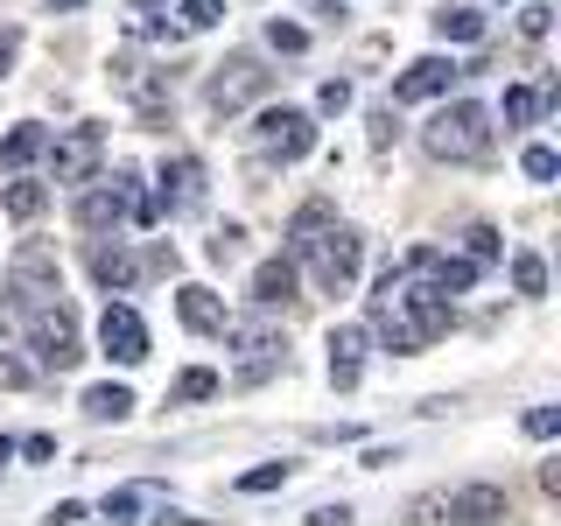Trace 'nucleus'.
I'll return each mask as SVG.
<instances>
[{"label": "nucleus", "instance_id": "f257e3e1", "mask_svg": "<svg viewBox=\"0 0 561 526\" xmlns=\"http://www.w3.org/2000/svg\"><path fill=\"white\" fill-rule=\"evenodd\" d=\"M373 338H386L393 351H428L449 330V295H435L428 281H414L408 267H386L373 288Z\"/></svg>", "mask_w": 561, "mask_h": 526}, {"label": "nucleus", "instance_id": "f03ea898", "mask_svg": "<svg viewBox=\"0 0 561 526\" xmlns=\"http://www.w3.org/2000/svg\"><path fill=\"white\" fill-rule=\"evenodd\" d=\"M295 253L309 260V274H316V288L323 295H344L351 281H358L365 267V239L358 232H344V225H309V232H295Z\"/></svg>", "mask_w": 561, "mask_h": 526}, {"label": "nucleus", "instance_id": "7ed1b4c3", "mask_svg": "<svg viewBox=\"0 0 561 526\" xmlns=\"http://www.w3.org/2000/svg\"><path fill=\"white\" fill-rule=\"evenodd\" d=\"M421 148H428L435 162H484L491 155V113L470 105V99H456L421 127Z\"/></svg>", "mask_w": 561, "mask_h": 526}, {"label": "nucleus", "instance_id": "20e7f679", "mask_svg": "<svg viewBox=\"0 0 561 526\" xmlns=\"http://www.w3.org/2000/svg\"><path fill=\"white\" fill-rule=\"evenodd\" d=\"M463 519V526H491V519H513V499L505 484H456V491H428V499L408 505V519Z\"/></svg>", "mask_w": 561, "mask_h": 526}, {"label": "nucleus", "instance_id": "39448f33", "mask_svg": "<svg viewBox=\"0 0 561 526\" xmlns=\"http://www.w3.org/2000/svg\"><path fill=\"white\" fill-rule=\"evenodd\" d=\"M225 338H232V351H239V386H260V379H274L280 365H288V338H280L274 323H260V316L225 323Z\"/></svg>", "mask_w": 561, "mask_h": 526}, {"label": "nucleus", "instance_id": "423d86ee", "mask_svg": "<svg viewBox=\"0 0 561 526\" xmlns=\"http://www.w3.org/2000/svg\"><path fill=\"white\" fill-rule=\"evenodd\" d=\"M28 344H35V358H43V373H70V365L84 358L78 323H70L64 302H35L28 309Z\"/></svg>", "mask_w": 561, "mask_h": 526}, {"label": "nucleus", "instance_id": "0eeeda50", "mask_svg": "<svg viewBox=\"0 0 561 526\" xmlns=\"http://www.w3.org/2000/svg\"><path fill=\"white\" fill-rule=\"evenodd\" d=\"M253 140L274 155V162H302V155L316 148V119L295 113V105H274V113L253 119Z\"/></svg>", "mask_w": 561, "mask_h": 526}, {"label": "nucleus", "instance_id": "6e6552de", "mask_svg": "<svg viewBox=\"0 0 561 526\" xmlns=\"http://www.w3.org/2000/svg\"><path fill=\"white\" fill-rule=\"evenodd\" d=\"M162 218H190V210H204V162L197 155H175L162 162V197H154Z\"/></svg>", "mask_w": 561, "mask_h": 526}, {"label": "nucleus", "instance_id": "1a4fd4ad", "mask_svg": "<svg viewBox=\"0 0 561 526\" xmlns=\"http://www.w3.org/2000/svg\"><path fill=\"white\" fill-rule=\"evenodd\" d=\"M8 281H14V295H22L28 309H35V302H57V295H64V274H57V253H49V245H22Z\"/></svg>", "mask_w": 561, "mask_h": 526}, {"label": "nucleus", "instance_id": "9d476101", "mask_svg": "<svg viewBox=\"0 0 561 526\" xmlns=\"http://www.w3.org/2000/svg\"><path fill=\"white\" fill-rule=\"evenodd\" d=\"M400 267H408L414 281H428L435 295H463V288H478V260H449V253H435V245H414Z\"/></svg>", "mask_w": 561, "mask_h": 526}, {"label": "nucleus", "instance_id": "9b49d317", "mask_svg": "<svg viewBox=\"0 0 561 526\" xmlns=\"http://www.w3.org/2000/svg\"><path fill=\"white\" fill-rule=\"evenodd\" d=\"M253 92H267V70H260L253 57H232V64H218V78L204 84V105L210 113H239Z\"/></svg>", "mask_w": 561, "mask_h": 526}, {"label": "nucleus", "instance_id": "f8f14e48", "mask_svg": "<svg viewBox=\"0 0 561 526\" xmlns=\"http://www.w3.org/2000/svg\"><path fill=\"white\" fill-rule=\"evenodd\" d=\"M99 344H105V358H113V365H140V358H148V323H140L127 302H105Z\"/></svg>", "mask_w": 561, "mask_h": 526}, {"label": "nucleus", "instance_id": "ddd939ff", "mask_svg": "<svg viewBox=\"0 0 561 526\" xmlns=\"http://www.w3.org/2000/svg\"><path fill=\"white\" fill-rule=\"evenodd\" d=\"M49 162H57V183H92V169L105 162V134L99 127H70Z\"/></svg>", "mask_w": 561, "mask_h": 526}, {"label": "nucleus", "instance_id": "4468645a", "mask_svg": "<svg viewBox=\"0 0 561 526\" xmlns=\"http://www.w3.org/2000/svg\"><path fill=\"white\" fill-rule=\"evenodd\" d=\"M365 344H373V330L365 323H337L330 330V386H337V393H351V386L365 379Z\"/></svg>", "mask_w": 561, "mask_h": 526}, {"label": "nucleus", "instance_id": "2eb2a0df", "mask_svg": "<svg viewBox=\"0 0 561 526\" xmlns=\"http://www.w3.org/2000/svg\"><path fill=\"white\" fill-rule=\"evenodd\" d=\"M456 78H463V70H456L449 57H421V64H408V70L393 78V99H400V105H414V99H443Z\"/></svg>", "mask_w": 561, "mask_h": 526}, {"label": "nucleus", "instance_id": "dca6fc26", "mask_svg": "<svg viewBox=\"0 0 561 526\" xmlns=\"http://www.w3.org/2000/svg\"><path fill=\"white\" fill-rule=\"evenodd\" d=\"M119 218H127V175L78 197V225H84V232H105V225H119Z\"/></svg>", "mask_w": 561, "mask_h": 526}, {"label": "nucleus", "instance_id": "f3484780", "mask_svg": "<svg viewBox=\"0 0 561 526\" xmlns=\"http://www.w3.org/2000/svg\"><path fill=\"white\" fill-rule=\"evenodd\" d=\"M253 302L260 309H288L295 302V260H260L253 267Z\"/></svg>", "mask_w": 561, "mask_h": 526}, {"label": "nucleus", "instance_id": "a211bd4d", "mask_svg": "<svg viewBox=\"0 0 561 526\" xmlns=\"http://www.w3.org/2000/svg\"><path fill=\"white\" fill-rule=\"evenodd\" d=\"M175 316H183L190 330H197V338H210V330H225V302L210 288H183L175 295Z\"/></svg>", "mask_w": 561, "mask_h": 526}, {"label": "nucleus", "instance_id": "6ab92c4d", "mask_svg": "<svg viewBox=\"0 0 561 526\" xmlns=\"http://www.w3.org/2000/svg\"><path fill=\"white\" fill-rule=\"evenodd\" d=\"M92 274H99V288H119V295H127L140 267H134L127 245H105V239H99V245H92Z\"/></svg>", "mask_w": 561, "mask_h": 526}, {"label": "nucleus", "instance_id": "aec40b11", "mask_svg": "<svg viewBox=\"0 0 561 526\" xmlns=\"http://www.w3.org/2000/svg\"><path fill=\"white\" fill-rule=\"evenodd\" d=\"M548 99H554V92H534V84H513V92H505V105H499V113H505V127H534V119L548 113Z\"/></svg>", "mask_w": 561, "mask_h": 526}, {"label": "nucleus", "instance_id": "412c9836", "mask_svg": "<svg viewBox=\"0 0 561 526\" xmlns=\"http://www.w3.org/2000/svg\"><path fill=\"white\" fill-rule=\"evenodd\" d=\"M43 148H49V134H43V127H14L8 140H0V169H28Z\"/></svg>", "mask_w": 561, "mask_h": 526}, {"label": "nucleus", "instance_id": "4be33fe9", "mask_svg": "<svg viewBox=\"0 0 561 526\" xmlns=\"http://www.w3.org/2000/svg\"><path fill=\"white\" fill-rule=\"evenodd\" d=\"M84 414H92V421H127L134 393H127V386H92V393H84Z\"/></svg>", "mask_w": 561, "mask_h": 526}, {"label": "nucleus", "instance_id": "5701e85b", "mask_svg": "<svg viewBox=\"0 0 561 526\" xmlns=\"http://www.w3.org/2000/svg\"><path fill=\"white\" fill-rule=\"evenodd\" d=\"M513 288L534 302V295H548V260L540 253H513Z\"/></svg>", "mask_w": 561, "mask_h": 526}, {"label": "nucleus", "instance_id": "b1692460", "mask_svg": "<svg viewBox=\"0 0 561 526\" xmlns=\"http://www.w3.org/2000/svg\"><path fill=\"white\" fill-rule=\"evenodd\" d=\"M0 204H8V218H43V204H49V190L43 183H8V197H0Z\"/></svg>", "mask_w": 561, "mask_h": 526}, {"label": "nucleus", "instance_id": "393cba45", "mask_svg": "<svg viewBox=\"0 0 561 526\" xmlns=\"http://www.w3.org/2000/svg\"><path fill=\"white\" fill-rule=\"evenodd\" d=\"M435 28H443L449 43H478V35H484V14H470V8H443V14H435Z\"/></svg>", "mask_w": 561, "mask_h": 526}, {"label": "nucleus", "instance_id": "a878e982", "mask_svg": "<svg viewBox=\"0 0 561 526\" xmlns=\"http://www.w3.org/2000/svg\"><path fill=\"white\" fill-rule=\"evenodd\" d=\"M218 386H225V379L210 373V365H190V373L175 379V393H169V400H210V393H218Z\"/></svg>", "mask_w": 561, "mask_h": 526}, {"label": "nucleus", "instance_id": "bb28decb", "mask_svg": "<svg viewBox=\"0 0 561 526\" xmlns=\"http://www.w3.org/2000/svg\"><path fill=\"white\" fill-rule=\"evenodd\" d=\"M267 43L280 49V57H302V49H309V28L302 22H267Z\"/></svg>", "mask_w": 561, "mask_h": 526}, {"label": "nucleus", "instance_id": "cd10ccee", "mask_svg": "<svg viewBox=\"0 0 561 526\" xmlns=\"http://www.w3.org/2000/svg\"><path fill=\"white\" fill-rule=\"evenodd\" d=\"M519 169L534 175V183H554V175H561V155H554V148H526V155H519Z\"/></svg>", "mask_w": 561, "mask_h": 526}, {"label": "nucleus", "instance_id": "c85d7f7f", "mask_svg": "<svg viewBox=\"0 0 561 526\" xmlns=\"http://www.w3.org/2000/svg\"><path fill=\"white\" fill-rule=\"evenodd\" d=\"M280 484H288V464H260V470L239 478V491H253V499H260V491H280Z\"/></svg>", "mask_w": 561, "mask_h": 526}, {"label": "nucleus", "instance_id": "c756f323", "mask_svg": "<svg viewBox=\"0 0 561 526\" xmlns=\"http://www.w3.org/2000/svg\"><path fill=\"white\" fill-rule=\"evenodd\" d=\"M463 239H470V260H478V267H491V260L505 253V245H499V232H491V225H470Z\"/></svg>", "mask_w": 561, "mask_h": 526}, {"label": "nucleus", "instance_id": "7c9ffc66", "mask_svg": "<svg viewBox=\"0 0 561 526\" xmlns=\"http://www.w3.org/2000/svg\"><path fill=\"white\" fill-rule=\"evenodd\" d=\"M140 499H148V491H134V484H127V491H105V519H134Z\"/></svg>", "mask_w": 561, "mask_h": 526}, {"label": "nucleus", "instance_id": "2f4dec72", "mask_svg": "<svg viewBox=\"0 0 561 526\" xmlns=\"http://www.w3.org/2000/svg\"><path fill=\"white\" fill-rule=\"evenodd\" d=\"M526 435H534V443H548V435H561V408H534V414H526Z\"/></svg>", "mask_w": 561, "mask_h": 526}, {"label": "nucleus", "instance_id": "473e14b6", "mask_svg": "<svg viewBox=\"0 0 561 526\" xmlns=\"http://www.w3.org/2000/svg\"><path fill=\"white\" fill-rule=\"evenodd\" d=\"M239 245H245V232H239V225H225V232L210 239V260H218V267H225V260H239Z\"/></svg>", "mask_w": 561, "mask_h": 526}, {"label": "nucleus", "instance_id": "72a5a7b5", "mask_svg": "<svg viewBox=\"0 0 561 526\" xmlns=\"http://www.w3.org/2000/svg\"><path fill=\"white\" fill-rule=\"evenodd\" d=\"M218 22V0H183V28H210Z\"/></svg>", "mask_w": 561, "mask_h": 526}, {"label": "nucleus", "instance_id": "f704fd0d", "mask_svg": "<svg viewBox=\"0 0 561 526\" xmlns=\"http://www.w3.org/2000/svg\"><path fill=\"white\" fill-rule=\"evenodd\" d=\"M35 373H28V365L22 358H0V393H22V386H28Z\"/></svg>", "mask_w": 561, "mask_h": 526}, {"label": "nucleus", "instance_id": "c9c22d12", "mask_svg": "<svg viewBox=\"0 0 561 526\" xmlns=\"http://www.w3.org/2000/svg\"><path fill=\"white\" fill-rule=\"evenodd\" d=\"M316 105H323V113H344V105H351V84H344V78H330L323 92H316Z\"/></svg>", "mask_w": 561, "mask_h": 526}, {"label": "nucleus", "instance_id": "e433bc0d", "mask_svg": "<svg viewBox=\"0 0 561 526\" xmlns=\"http://www.w3.org/2000/svg\"><path fill=\"white\" fill-rule=\"evenodd\" d=\"M14 57H22V28H0V78L14 70Z\"/></svg>", "mask_w": 561, "mask_h": 526}, {"label": "nucleus", "instance_id": "4c0bfd02", "mask_svg": "<svg viewBox=\"0 0 561 526\" xmlns=\"http://www.w3.org/2000/svg\"><path fill=\"white\" fill-rule=\"evenodd\" d=\"M548 14H554V8H540V0H534V8H519V28H526V35H548Z\"/></svg>", "mask_w": 561, "mask_h": 526}, {"label": "nucleus", "instance_id": "58836bf2", "mask_svg": "<svg viewBox=\"0 0 561 526\" xmlns=\"http://www.w3.org/2000/svg\"><path fill=\"white\" fill-rule=\"evenodd\" d=\"M22 456H35V464H49V456H57V435H28V443H22Z\"/></svg>", "mask_w": 561, "mask_h": 526}, {"label": "nucleus", "instance_id": "ea45409f", "mask_svg": "<svg viewBox=\"0 0 561 526\" xmlns=\"http://www.w3.org/2000/svg\"><path fill=\"white\" fill-rule=\"evenodd\" d=\"M70 8H84V0H49V14H70Z\"/></svg>", "mask_w": 561, "mask_h": 526}, {"label": "nucleus", "instance_id": "a19ab883", "mask_svg": "<svg viewBox=\"0 0 561 526\" xmlns=\"http://www.w3.org/2000/svg\"><path fill=\"white\" fill-rule=\"evenodd\" d=\"M8 456H14V443H8V435H0V464H8Z\"/></svg>", "mask_w": 561, "mask_h": 526}, {"label": "nucleus", "instance_id": "79ce46f5", "mask_svg": "<svg viewBox=\"0 0 561 526\" xmlns=\"http://www.w3.org/2000/svg\"><path fill=\"white\" fill-rule=\"evenodd\" d=\"M140 8H154V0H140Z\"/></svg>", "mask_w": 561, "mask_h": 526}]
</instances>
